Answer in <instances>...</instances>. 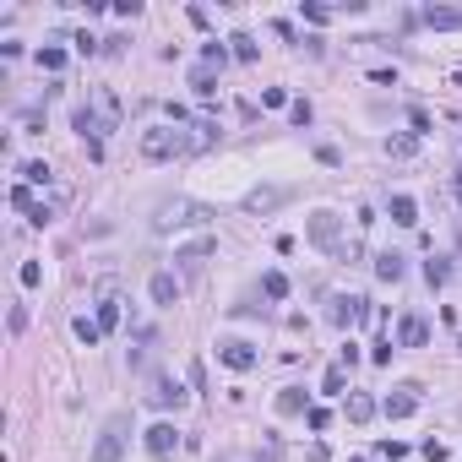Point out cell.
<instances>
[{
    "label": "cell",
    "mask_w": 462,
    "mask_h": 462,
    "mask_svg": "<svg viewBox=\"0 0 462 462\" xmlns=\"http://www.w3.org/2000/svg\"><path fill=\"white\" fill-rule=\"evenodd\" d=\"M190 87H196V98H212V93H218V71H212V65H196V71H190Z\"/></svg>",
    "instance_id": "cell-18"
},
{
    "label": "cell",
    "mask_w": 462,
    "mask_h": 462,
    "mask_svg": "<svg viewBox=\"0 0 462 462\" xmlns=\"http://www.w3.org/2000/svg\"><path fill=\"white\" fill-rule=\"evenodd\" d=\"M223 60H229V49H223L218 39H212L207 49H202V65H212V71H223Z\"/></svg>",
    "instance_id": "cell-28"
},
{
    "label": "cell",
    "mask_w": 462,
    "mask_h": 462,
    "mask_svg": "<svg viewBox=\"0 0 462 462\" xmlns=\"http://www.w3.org/2000/svg\"><path fill=\"white\" fill-rule=\"evenodd\" d=\"M408 126H414V136H424V131H430V114H424V109H414V114H408Z\"/></svg>",
    "instance_id": "cell-37"
},
{
    "label": "cell",
    "mask_w": 462,
    "mask_h": 462,
    "mask_svg": "<svg viewBox=\"0 0 462 462\" xmlns=\"http://www.w3.org/2000/svg\"><path fill=\"white\" fill-rule=\"evenodd\" d=\"M207 142H218V126L212 120H196L190 131H174V126H158L142 136V158L152 164H169V158H185V152H202Z\"/></svg>",
    "instance_id": "cell-1"
},
{
    "label": "cell",
    "mask_w": 462,
    "mask_h": 462,
    "mask_svg": "<svg viewBox=\"0 0 462 462\" xmlns=\"http://www.w3.org/2000/svg\"><path fill=\"white\" fill-rule=\"evenodd\" d=\"M22 180L27 185H49V164H22Z\"/></svg>",
    "instance_id": "cell-29"
},
{
    "label": "cell",
    "mask_w": 462,
    "mask_h": 462,
    "mask_svg": "<svg viewBox=\"0 0 462 462\" xmlns=\"http://www.w3.org/2000/svg\"><path fill=\"white\" fill-rule=\"evenodd\" d=\"M283 202H289L283 185H256L251 196H245V212H272V207H283Z\"/></svg>",
    "instance_id": "cell-11"
},
{
    "label": "cell",
    "mask_w": 462,
    "mask_h": 462,
    "mask_svg": "<svg viewBox=\"0 0 462 462\" xmlns=\"http://www.w3.org/2000/svg\"><path fill=\"white\" fill-rule=\"evenodd\" d=\"M277 414H310V397H305L299 386H283V392H277Z\"/></svg>",
    "instance_id": "cell-17"
},
{
    "label": "cell",
    "mask_w": 462,
    "mask_h": 462,
    "mask_svg": "<svg viewBox=\"0 0 462 462\" xmlns=\"http://www.w3.org/2000/svg\"><path fill=\"white\" fill-rule=\"evenodd\" d=\"M71 332L82 337L87 348H98V343H104V326H98V321H87V315H77V321H71Z\"/></svg>",
    "instance_id": "cell-20"
},
{
    "label": "cell",
    "mask_w": 462,
    "mask_h": 462,
    "mask_svg": "<svg viewBox=\"0 0 462 462\" xmlns=\"http://www.w3.org/2000/svg\"><path fill=\"white\" fill-rule=\"evenodd\" d=\"M457 82H462V65H457Z\"/></svg>",
    "instance_id": "cell-42"
},
{
    "label": "cell",
    "mask_w": 462,
    "mask_h": 462,
    "mask_svg": "<svg viewBox=\"0 0 462 462\" xmlns=\"http://www.w3.org/2000/svg\"><path fill=\"white\" fill-rule=\"evenodd\" d=\"M381 457H386V462H402V457H408V446H402V441H381Z\"/></svg>",
    "instance_id": "cell-33"
},
{
    "label": "cell",
    "mask_w": 462,
    "mask_h": 462,
    "mask_svg": "<svg viewBox=\"0 0 462 462\" xmlns=\"http://www.w3.org/2000/svg\"><path fill=\"white\" fill-rule=\"evenodd\" d=\"M212 256H218V239H212V234H202V239H190V245H180V251H174V261H180L185 272H202V267H207Z\"/></svg>",
    "instance_id": "cell-6"
},
{
    "label": "cell",
    "mask_w": 462,
    "mask_h": 462,
    "mask_svg": "<svg viewBox=\"0 0 462 462\" xmlns=\"http://www.w3.org/2000/svg\"><path fill=\"white\" fill-rule=\"evenodd\" d=\"M381 414H386V419H408V414H419V386H414V381H408V386H397L392 397L381 402Z\"/></svg>",
    "instance_id": "cell-7"
},
{
    "label": "cell",
    "mask_w": 462,
    "mask_h": 462,
    "mask_svg": "<svg viewBox=\"0 0 462 462\" xmlns=\"http://www.w3.org/2000/svg\"><path fill=\"white\" fill-rule=\"evenodd\" d=\"M11 207L33 218V212H39V202H33V185H11Z\"/></svg>",
    "instance_id": "cell-24"
},
{
    "label": "cell",
    "mask_w": 462,
    "mask_h": 462,
    "mask_svg": "<svg viewBox=\"0 0 462 462\" xmlns=\"http://www.w3.org/2000/svg\"><path fill=\"white\" fill-rule=\"evenodd\" d=\"M174 446H180V430H174V424H152V430H147V451L158 462L174 457Z\"/></svg>",
    "instance_id": "cell-10"
},
{
    "label": "cell",
    "mask_w": 462,
    "mask_h": 462,
    "mask_svg": "<svg viewBox=\"0 0 462 462\" xmlns=\"http://www.w3.org/2000/svg\"><path fill=\"white\" fill-rule=\"evenodd\" d=\"M289 114H294V126H310V104H305V98H294V104H289Z\"/></svg>",
    "instance_id": "cell-35"
},
{
    "label": "cell",
    "mask_w": 462,
    "mask_h": 462,
    "mask_svg": "<svg viewBox=\"0 0 462 462\" xmlns=\"http://www.w3.org/2000/svg\"><path fill=\"white\" fill-rule=\"evenodd\" d=\"M256 462H283V441L267 435V446H261V457H256Z\"/></svg>",
    "instance_id": "cell-31"
},
{
    "label": "cell",
    "mask_w": 462,
    "mask_h": 462,
    "mask_svg": "<svg viewBox=\"0 0 462 462\" xmlns=\"http://www.w3.org/2000/svg\"><path fill=\"white\" fill-rule=\"evenodd\" d=\"M152 305H180V283H174V272H152Z\"/></svg>",
    "instance_id": "cell-12"
},
{
    "label": "cell",
    "mask_w": 462,
    "mask_h": 462,
    "mask_svg": "<svg viewBox=\"0 0 462 462\" xmlns=\"http://www.w3.org/2000/svg\"><path fill=\"white\" fill-rule=\"evenodd\" d=\"M424 277H430V289H441L446 277H451V267L446 261H424Z\"/></svg>",
    "instance_id": "cell-30"
},
{
    "label": "cell",
    "mask_w": 462,
    "mask_h": 462,
    "mask_svg": "<svg viewBox=\"0 0 462 462\" xmlns=\"http://www.w3.org/2000/svg\"><path fill=\"white\" fill-rule=\"evenodd\" d=\"M376 414H381V402H376V397H364V392H348V419H354V424H370Z\"/></svg>",
    "instance_id": "cell-14"
},
{
    "label": "cell",
    "mask_w": 462,
    "mask_h": 462,
    "mask_svg": "<svg viewBox=\"0 0 462 462\" xmlns=\"http://www.w3.org/2000/svg\"><path fill=\"white\" fill-rule=\"evenodd\" d=\"M180 402H185V392H180L174 381H158V386H152V408H180Z\"/></svg>",
    "instance_id": "cell-19"
},
{
    "label": "cell",
    "mask_w": 462,
    "mask_h": 462,
    "mask_svg": "<svg viewBox=\"0 0 462 462\" xmlns=\"http://www.w3.org/2000/svg\"><path fill=\"white\" fill-rule=\"evenodd\" d=\"M457 348H462V343H457Z\"/></svg>",
    "instance_id": "cell-43"
},
{
    "label": "cell",
    "mask_w": 462,
    "mask_h": 462,
    "mask_svg": "<svg viewBox=\"0 0 462 462\" xmlns=\"http://www.w3.org/2000/svg\"><path fill=\"white\" fill-rule=\"evenodd\" d=\"M343 386H348V376H343V364H332V370L321 376V392H326V397H343Z\"/></svg>",
    "instance_id": "cell-22"
},
{
    "label": "cell",
    "mask_w": 462,
    "mask_h": 462,
    "mask_svg": "<svg viewBox=\"0 0 462 462\" xmlns=\"http://www.w3.org/2000/svg\"><path fill=\"white\" fill-rule=\"evenodd\" d=\"M392 223L414 229V223H419V202H414V196H392Z\"/></svg>",
    "instance_id": "cell-16"
},
{
    "label": "cell",
    "mask_w": 462,
    "mask_h": 462,
    "mask_svg": "<svg viewBox=\"0 0 462 462\" xmlns=\"http://www.w3.org/2000/svg\"><path fill=\"white\" fill-rule=\"evenodd\" d=\"M218 359H223V364H229V370H256V348L251 343H239V337H229V343H218Z\"/></svg>",
    "instance_id": "cell-8"
},
{
    "label": "cell",
    "mask_w": 462,
    "mask_h": 462,
    "mask_svg": "<svg viewBox=\"0 0 462 462\" xmlns=\"http://www.w3.org/2000/svg\"><path fill=\"white\" fill-rule=\"evenodd\" d=\"M305 462H326V446L315 441V446H310V451H305Z\"/></svg>",
    "instance_id": "cell-40"
},
{
    "label": "cell",
    "mask_w": 462,
    "mask_h": 462,
    "mask_svg": "<svg viewBox=\"0 0 462 462\" xmlns=\"http://www.w3.org/2000/svg\"><path fill=\"white\" fill-rule=\"evenodd\" d=\"M402 272H408V267H402L397 251H381L376 256V277H381V283H402Z\"/></svg>",
    "instance_id": "cell-15"
},
{
    "label": "cell",
    "mask_w": 462,
    "mask_h": 462,
    "mask_svg": "<svg viewBox=\"0 0 462 462\" xmlns=\"http://www.w3.org/2000/svg\"><path fill=\"white\" fill-rule=\"evenodd\" d=\"M218 212L202 207V202H190V196H169V202H158L152 207V229L158 234H174V229H207Z\"/></svg>",
    "instance_id": "cell-2"
},
{
    "label": "cell",
    "mask_w": 462,
    "mask_h": 462,
    "mask_svg": "<svg viewBox=\"0 0 462 462\" xmlns=\"http://www.w3.org/2000/svg\"><path fill=\"white\" fill-rule=\"evenodd\" d=\"M126 430H131V419H126V414H114V419L104 424V435L93 441V451H87V462H120V457H126V441H131Z\"/></svg>",
    "instance_id": "cell-3"
},
{
    "label": "cell",
    "mask_w": 462,
    "mask_h": 462,
    "mask_svg": "<svg viewBox=\"0 0 462 462\" xmlns=\"http://www.w3.org/2000/svg\"><path fill=\"white\" fill-rule=\"evenodd\" d=\"M424 457H430V462H446V446L441 441H424Z\"/></svg>",
    "instance_id": "cell-39"
},
{
    "label": "cell",
    "mask_w": 462,
    "mask_h": 462,
    "mask_svg": "<svg viewBox=\"0 0 462 462\" xmlns=\"http://www.w3.org/2000/svg\"><path fill=\"white\" fill-rule=\"evenodd\" d=\"M430 343V321L424 315H402L397 321V348H424Z\"/></svg>",
    "instance_id": "cell-9"
},
{
    "label": "cell",
    "mask_w": 462,
    "mask_h": 462,
    "mask_svg": "<svg viewBox=\"0 0 462 462\" xmlns=\"http://www.w3.org/2000/svg\"><path fill=\"white\" fill-rule=\"evenodd\" d=\"M386 152H392V158H408V152H414V136H397V142H386Z\"/></svg>",
    "instance_id": "cell-36"
},
{
    "label": "cell",
    "mask_w": 462,
    "mask_h": 462,
    "mask_svg": "<svg viewBox=\"0 0 462 462\" xmlns=\"http://www.w3.org/2000/svg\"><path fill=\"white\" fill-rule=\"evenodd\" d=\"M305 22H332V6H315V0H305Z\"/></svg>",
    "instance_id": "cell-32"
},
{
    "label": "cell",
    "mask_w": 462,
    "mask_h": 462,
    "mask_svg": "<svg viewBox=\"0 0 462 462\" xmlns=\"http://www.w3.org/2000/svg\"><path fill=\"white\" fill-rule=\"evenodd\" d=\"M364 315H370V299H364V294H337L332 310H326V321H332L337 332H348V326H359Z\"/></svg>",
    "instance_id": "cell-5"
},
{
    "label": "cell",
    "mask_w": 462,
    "mask_h": 462,
    "mask_svg": "<svg viewBox=\"0 0 462 462\" xmlns=\"http://www.w3.org/2000/svg\"><path fill=\"white\" fill-rule=\"evenodd\" d=\"M229 44H234V49H229L234 60H245V65H251V60H256V44H251V33H234V39H229Z\"/></svg>",
    "instance_id": "cell-25"
},
{
    "label": "cell",
    "mask_w": 462,
    "mask_h": 462,
    "mask_svg": "<svg viewBox=\"0 0 462 462\" xmlns=\"http://www.w3.org/2000/svg\"><path fill=\"white\" fill-rule=\"evenodd\" d=\"M39 65H44V71H65V49H60V44L39 49Z\"/></svg>",
    "instance_id": "cell-27"
},
{
    "label": "cell",
    "mask_w": 462,
    "mask_h": 462,
    "mask_svg": "<svg viewBox=\"0 0 462 462\" xmlns=\"http://www.w3.org/2000/svg\"><path fill=\"white\" fill-rule=\"evenodd\" d=\"M261 294H267V299H289V277H283V272H267V277H261Z\"/></svg>",
    "instance_id": "cell-23"
},
{
    "label": "cell",
    "mask_w": 462,
    "mask_h": 462,
    "mask_svg": "<svg viewBox=\"0 0 462 462\" xmlns=\"http://www.w3.org/2000/svg\"><path fill=\"white\" fill-rule=\"evenodd\" d=\"M305 419H310V430H326V424H332V414H326V408H310Z\"/></svg>",
    "instance_id": "cell-38"
},
{
    "label": "cell",
    "mask_w": 462,
    "mask_h": 462,
    "mask_svg": "<svg viewBox=\"0 0 462 462\" xmlns=\"http://www.w3.org/2000/svg\"><path fill=\"white\" fill-rule=\"evenodd\" d=\"M17 283H22V289H39V283H44V267H39V261H22V267H17Z\"/></svg>",
    "instance_id": "cell-26"
},
{
    "label": "cell",
    "mask_w": 462,
    "mask_h": 462,
    "mask_svg": "<svg viewBox=\"0 0 462 462\" xmlns=\"http://www.w3.org/2000/svg\"><path fill=\"white\" fill-rule=\"evenodd\" d=\"M305 234H310V245H321V251H332V256L348 245V239H343V218H337V212H310Z\"/></svg>",
    "instance_id": "cell-4"
},
{
    "label": "cell",
    "mask_w": 462,
    "mask_h": 462,
    "mask_svg": "<svg viewBox=\"0 0 462 462\" xmlns=\"http://www.w3.org/2000/svg\"><path fill=\"white\" fill-rule=\"evenodd\" d=\"M424 22H430L435 33H451V27H462V6H430Z\"/></svg>",
    "instance_id": "cell-13"
},
{
    "label": "cell",
    "mask_w": 462,
    "mask_h": 462,
    "mask_svg": "<svg viewBox=\"0 0 462 462\" xmlns=\"http://www.w3.org/2000/svg\"><path fill=\"white\" fill-rule=\"evenodd\" d=\"M261 104H267V109H283V104H289V93H283V87H267V93H261Z\"/></svg>",
    "instance_id": "cell-34"
},
{
    "label": "cell",
    "mask_w": 462,
    "mask_h": 462,
    "mask_svg": "<svg viewBox=\"0 0 462 462\" xmlns=\"http://www.w3.org/2000/svg\"><path fill=\"white\" fill-rule=\"evenodd\" d=\"M98 326H104V332L120 326V299H114V294H104V305H98Z\"/></svg>",
    "instance_id": "cell-21"
},
{
    "label": "cell",
    "mask_w": 462,
    "mask_h": 462,
    "mask_svg": "<svg viewBox=\"0 0 462 462\" xmlns=\"http://www.w3.org/2000/svg\"><path fill=\"white\" fill-rule=\"evenodd\" d=\"M457 196H462V169H457Z\"/></svg>",
    "instance_id": "cell-41"
}]
</instances>
